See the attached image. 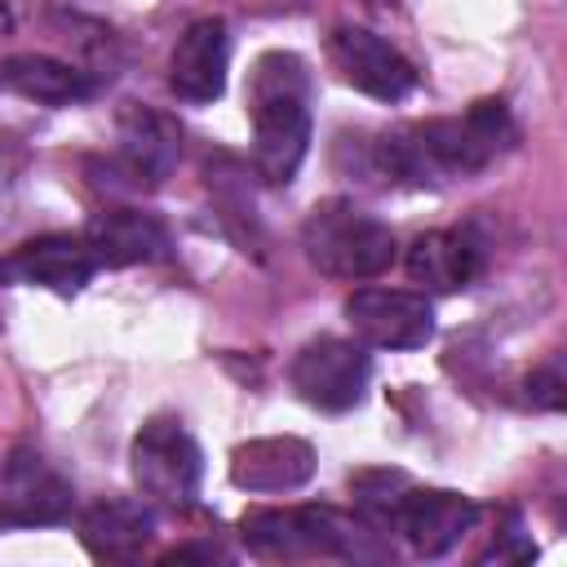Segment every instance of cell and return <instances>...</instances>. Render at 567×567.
Listing matches in <instances>:
<instances>
[{"mask_svg":"<svg viewBox=\"0 0 567 567\" xmlns=\"http://www.w3.org/2000/svg\"><path fill=\"white\" fill-rule=\"evenodd\" d=\"M226 71H230V31L221 18H195L168 58V89L182 102H217L226 93Z\"/></svg>","mask_w":567,"mask_h":567,"instance_id":"obj_12","label":"cell"},{"mask_svg":"<svg viewBox=\"0 0 567 567\" xmlns=\"http://www.w3.org/2000/svg\"><path fill=\"white\" fill-rule=\"evenodd\" d=\"M292 390L319 408V412H350L363 403L368 381H372V359L359 341L346 337H315L297 350L292 368Z\"/></svg>","mask_w":567,"mask_h":567,"instance_id":"obj_7","label":"cell"},{"mask_svg":"<svg viewBox=\"0 0 567 567\" xmlns=\"http://www.w3.org/2000/svg\"><path fill=\"white\" fill-rule=\"evenodd\" d=\"M80 540L102 563H137L155 540V514L142 501L106 496L80 514Z\"/></svg>","mask_w":567,"mask_h":567,"instance_id":"obj_16","label":"cell"},{"mask_svg":"<svg viewBox=\"0 0 567 567\" xmlns=\"http://www.w3.org/2000/svg\"><path fill=\"white\" fill-rule=\"evenodd\" d=\"M346 319L377 350H421L434 337V306L408 288H354Z\"/></svg>","mask_w":567,"mask_h":567,"instance_id":"obj_10","label":"cell"},{"mask_svg":"<svg viewBox=\"0 0 567 567\" xmlns=\"http://www.w3.org/2000/svg\"><path fill=\"white\" fill-rule=\"evenodd\" d=\"M93 275H97V257L89 252L84 235H35L0 261L4 284L49 288L58 297H75Z\"/></svg>","mask_w":567,"mask_h":567,"instance_id":"obj_11","label":"cell"},{"mask_svg":"<svg viewBox=\"0 0 567 567\" xmlns=\"http://www.w3.org/2000/svg\"><path fill=\"white\" fill-rule=\"evenodd\" d=\"M315 474V447L292 434L239 443L230 452V483L244 492H297Z\"/></svg>","mask_w":567,"mask_h":567,"instance_id":"obj_13","label":"cell"},{"mask_svg":"<svg viewBox=\"0 0 567 567\" xmlns=\"http://www.w3.org/2000/svg\"><path fill=\"white\" fill-rule=\"evenodd\" d=\"M363 4H372V9H394L399 0H363Z\"/></svg>","mask_w":567,"mask_h":567,"instance_id":"obj_22","label":"cell"},{"mask_svg":"<svg viewBox=\"0 0 567 567\" xmlns=\"http://www.w3.org/2000/svg\"><path fill=\"white\" fill-rule=\"evenodd\" d=\"M13 31V13H9V4L0 0V35H9Z\"/></svg>","mask_w":567,"mask_h":567,"instance_id":"obj_21","label":"cell"},{"mask_svg":"<svg viewBox=\"0 0 567 567\" xmlns=\"http://www.w3.org/2000/svg\"><path fill=\"white\" fill-rule=\"evenodd\" d=\"M244 540L257 558H346V563L385 558L377 527L363 518H350L332 505L252 509L244 518Z\"/></svg>","mask_w":567,"mask_h":567,"instance_id":"obj_3","label":"cell"},{"mask_svg":"<svg viewBox=\"0 0 567 567\" xmlns=\"http://www.w3.org/2000/svg\"><path fill=\"white\" fill-rule=\"evenodd\" d=\"M328 58L341 71V80L377 102H399L416 89V66L377 31L341 22L328 35Z\"/></svg>","mask_w":567,"mask_h":567,"instance_id":"obj_9","label":"cell"},{"mask_svg":"<svg viewBox=\"0 0 567 567\" xmlns=\"http://www.w3.org/2000/svg\"><path fill=\"white\" fill-rule=\"evenodd\" d=\"M89 252L97 257V266H146V261H164L168 257V226L155 213L142 208H106L89 221L84 230Z\"/></svg>","mask_w":567,"mask_h":567,"instance_id":"obj_14","label":"cell"},{"mask_svg":"<svg viewBox=\"0 0 567 567\" xmlns=\"http://www.w3.org/2000/svg\"><path fill=\"white\" fill-rule=\"evenodd\" d=\"M0 89L35 106H75L97 93V80L49 53H13V58H0Z\"/></svg>","mask_w":567,"mask_h":567,"instance_id":"obj_18","label":"cell"},{"mask_svg":"<svg viewBox=\"0 0 567 567\" xmlns=\"http://www.w3.org/2000/svg\"><path fill=\"white\" fill-rule=\"evenodd\" d=\"M71 478L35 447H13L0 465V527H58L71 518Z\"/></svg>","mask_w":567,"mask_h":567,"instance_id":"obj_8","label":"cell"},{"mask_svg":"<svg viewBox=\"0 0 567 567\" xmlns=\"http://www.w3.org/2000/svg\"><path fill=\"white\" fill-rule=\"evenodd\" d=\"M359 168L381 182L425 186L434 177H470L483 173L518 142V124L501 97L474 102L465 115H443L408 128H390L381 137H354Z\"/></svg>","mask_w":567,"mask_h":567,"instance_id":"obj_1","label":"cell"},{"mask_svg":"<svg viewBox=\"0 0 567 567\" xmlns=\"http://www.w3.org/2000/svg\"><path fill=\"white\" fill-rule=\"evenodd\" d=\"M133 483L146 501L164 509H190L204 483V456L177 416H151L128 447Z\"/></svg>","mask_w":567,"mask_h":567,"instance_id":"obj_5","label":"cell"},{"mask_svg":"<svg viewBox=\"0 0 567 567\" xmlns=\"http://www.w3.org/2000/svg\"><path fill=\"white\" fill-rule=\"evenodd\" d=\"M252 168L270 186H288L310 151V71L297 53L270 49L248 71Z\"/></svg>","mask_w":567,"mask_h":567,"instance_id":"obj_2","label":"cell"},{"mask_svg":"<svg viewBox=\"0 0 567 567\" xmlns=\"http://www.w3.org/2000/svg\"><path fill=\"white\" fill-rule=\"evenodd\" d=\"M186 558H226V549H217V545H186V549H173V554H164V563H186Z\"/></svg>","mask_w":567,"mask_h":567,"instance_id":"obj_20","label":"cell"},{"mask_svg":"<svg viewBox=\"0 0 567 567\" xmlns=\"http://www.w3.org/2000/svg\"><path fill=\"white\" fill-rule=\"evenodd\" d=\"M301 248L328 279H372L390 270L399 239L385 221L354 208V199H323L301 221Z\"/></svg>","mask_w":567,"mask_h":567,"instance_id":"obj_4","label":"cell"},{"mask_svg":"<svg viewBox=\"0 0 567 567\" xmlns=\"http://www.w3.org/2000/svg\"><path fill=\"white\" fill-rule=\"evenodd\" d=\"M527 394H532V403H540V408H563V368H558V359L554 363H545V368H536L532 377H527Z\"/></svg>","mask_w":567,"mask_h":567,"instance_id":"obj_19","label":"cell"},{"mask_svg":"<svg viewBox=\"0 0 567 567\" xmlns=\"http://www.w3.org/2000/svg\"><path fill=\"white\" fill-rule=\"evenodd\" d=\"M115 133H120V164L128 168L133 182L159 186L173 173V164L182 155V133L164 111L128 102L115 120Z\"/></svg>","mask_w":567,"mask_h":567,"instance_id":"obj_15","label":"cell"},{"mask_svg":"<svg viewBox=\"0 0 567 567\" xmlns=\"http://www.w3.org/2000/svg\"><path fill=\"white\" fill-rule=\"evenodd\" d=\"M403 261L425 292H461L483 275V244L470 230H430L412 239Z\"/></svg>","mask_w":567,"mask_h":567,"instance_id":"obj_17","label":"cell"},{"mask_svg":"<svg viewBox=\"0 0 567 567\" xmlns=\"http://www.w3.org/2000/svg\"><path fill=\"white\" fill-rule=\"evenodd\" d=\"M474 523H478V505L470 496L447 487H412L403 478L390 505L381 509L377 532L403 536L416 558H443L465 540V532H474Z\"/></svg>","mask_w":567,"mask_h":567,"instance_id":"obj_6","label":"cell"}]
</instances>
